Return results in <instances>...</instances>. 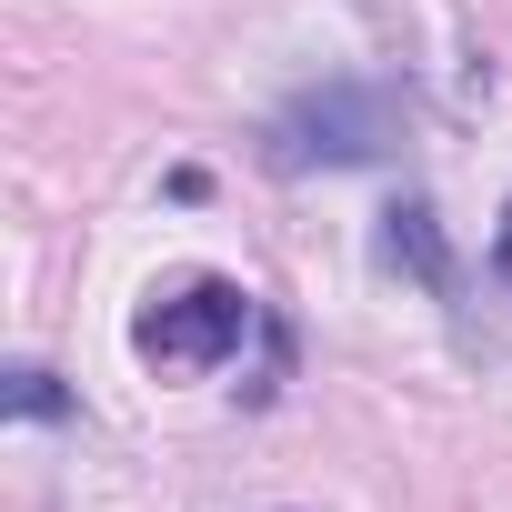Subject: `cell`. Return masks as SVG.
<instances>
[{
  "label": "cell",
  "mask_w": 512,
  "mask_h": 512,
  "mask_svg": "<svg viewBox=\"0 0 512 512\" xmlns=\"http://www.w3.org/2000/svg\"><path fill=\"white\" fill-rule=\"evenodd\" d=\"M392 141H402V111H392V91L322 81V91H302V101L272 121L262 161H272V171H362V161H382Z\"/></svg>",
  "instance_id": "obj_1"
},
{
  "label": "cell",
  "mask_w": 512,
  "mask_h": 512,
  "mask_svg": "<svg viewBox=\"0 0 512 512\" xmlns=\"http://www.w3.org/2000/svg\"><path fill=\"white\" fill-rule=\"evenodd\" d=\"M251 322H262V302H251L241 282L191 272V282H171V292H151V302H141L131 352H141V362H161V372H211V362H231V352H241V332H251Z\"/></svg>",
  "instance_id": "obj_2"
},
{
  "label": "cell",
  "mask_w": 512,
  "mask_h": 512,
  "mask_svg": "<svg viewBox=\"0 0 512 512\" xmlns=\"http://www.w3.org/2000/svg\"><path fill=\"white\" fill-rule=\"evenodd\" d=\"M382 262L392 272H412L422 292H462V262H452V241H442V221H432V201H392L382 211Z\"/></svg>",
  "instance_id": "obj_3"
},
{
  "label": "cell",
  "mask_w": 512,
  "mask_h": 512,
  "mask_svg": "<svg viewBox=\"0 0 512 512\" xmlns=\"http://www.w3.org/2000/svg\"><path fill=\"white\" fill-rule=\"evenodd\" d=\"M11 412H21V422H61V412H71V392H61L41 362H21V372H11Z\"/></svg>",
  "instance_id": "obj_4"
},
{
  "label": "cell",
  "mask_w": 512,
  "mask_h": 512,
  "mask_svg": "<svg viewBox=\"0 0 512 512\" xmlns=\"http://www.w3.org/2000/svg\"><path fill=\"white\" fill-rule=\"evenodd\" d=\"M492 282H512V201H502V231H492Z\"/></svg>",
  "instance_id": "obj_5"
}]
</instances>
